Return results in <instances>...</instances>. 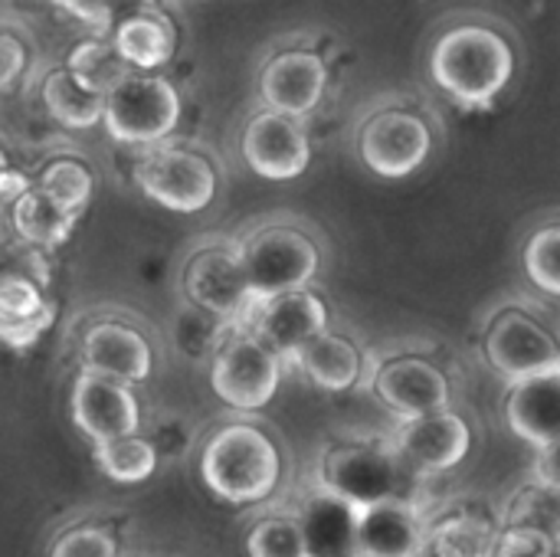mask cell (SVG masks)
I'll list each match as a JSON object with an SVG mask.
<instances>
[{"label":"cell","instance_id":"1","mask_svg":"<svg viewBox=\"0 0 560 557\" xmlns=\"http://www.w3.org/2000/svg\"><path fill=\"white\" fill-rule=\"evenodd\" d=\"M430 76L440 92L466 108H492L515 79L512 39L486 23H456L430 49Z\"/></svg>","mask_w":560,"mask_h":557},{"label":"cell","instance_id":"2","mask_svg":"<svg viewBox=\"0 0 560 557\" xmlns=\"http://www.w3.org/2000/svg\"><path fill=\"white\" fill-rule=\"evenodd\" d=\"M207 489L230 506H256L269 499L282 479L276 443L253 423L220 427L200 456Z\"/></svg>","mask_w":560,"mask_h":557},{"label":"cell","instance_id":"3","mask_svg":"<svg viewBox=\"0 0 560 557\" xmlns=\"http://www.w3.org/2000/svg\"><path fill=\"white\" fill-rule=\"evenodd\" d=\"M180 92L158 72L128 69L102 95V125L112 141L131 148H151L167 141L180 125Z\"/></svg>","mask_w":560,"mask_h":557},{"label":"cell","instance_id":"4","mask_svg":"<svg viewBox=\"0 0 560 557\" xmlns=\"http://www.w3.org/2000/svg\"><path fill=\"white\" fill-rule=\"evenodd\" d=\"M233 243L253 299L312 286L322 269V246L292 223H266Z\"/></svg>","mask_w":560,"mask_h":557},{"label":"cell","instance_id":"5","mask_svg":"<svg viewBox=\"0 0 560 557\" xmlns=\"http://www.w3.org/2000/svg\"><path fill=\"white\" fill-rule=\"evenodd\" d=\"M417 479L390 443H341L322 456V489L345 499L354 512L390 499L410 502Z\"/></svg>","mask_w":560,"mask_h":557},{"label":"cell","instance_id":"6","mask_svg":"<svg viewBox=\"0 0 560 557\" xmlns=\"http://www.w3.org/2000/svg\"><path fill=\"white\" fill-rule=\"evenodd\" d=\"M282 358L246 325H226L210 355V387L233 410H262L282 384Z\"/></svg>","mask_w":560,"mask_h":557},{"label":"cell","instance_id":"7","mask_svg":"<svg viewBox=\"0 0 560 557\" xmlns=\"http://www.w3.org/2000/svg\"><path fill=\"white\" fill-rule=\"evenodd\" d=\"M135 181L144 197L171 213H200L213 204L220 177L213 161L187 144L158 141L141 151Z\"/></svg>","mask_w":560,"mask_h":557},{"label":"cell","instance_id":"8","mask_svg":"<svg viewBox=\"0 0 560 557\" xmlns=\"http://www.w3.org/2000/svg\"><path fill=\"white\" fill-rule=\"evenodd\" d=\"M358 154L377 177H410L433 154V128L413 108L371 112L358 131Z\"/></svg>","mask_w":560,"mask_h":557},{"label":"cell","instance_id":"9","mask_svg":"<svg viewBox=\"0 0 560 557\" xmlns=\"http://www.w3.org/2000/svg\"><path fill=\"white\" fill-rule=\"evenodd\" d=\"M486 361L502 381H522L535 374L560 371L555 332L525 309H502L486 328Z\"/></svg>","mask_w":560,"mask_h":557},{"label":"cell","instance_id":"10","mask_svg":"<svg viewBox=\"0 0 560 557\" xmlns=\"http://www.w3.org/2000/svg\"><path fill=\"white\" fill-rule=\"evenodd\" d=\"M328 322H331V312L325 299L312 292L308 286H302V289H289L279 295L253 299L243 322L236 325H246L259 341H266L282 358V364H292L302 345H308L318 332H325Z\"/></svg>","mask_w":560,"mask_h":557},{"label":"cell","instance_id":"11","mask_svg":"<svg viewBox=\"0 0 560 557\" xmlns=\"http://www.w3.org/2000/svg\"><path fill=\"white\" fill-rule=\"evenodd\" d=\"M184 299L226 325L243 322L253 295L240 269L236 243H203L197 246L180 272Z\"/></svg>","mask_w":560,"mask_h":557},{"label":"cell","instance_id":"12","mask_svg":"<svg viewBox=\"0 0 560 557\" xmlns=\"http://www.w3.org/2000/svg\"><path fill=\"white\" fill-rule=\"evenodd\" d=\"M240 151L249 171L266 181H295L312 164V141L302 118L272 108H262L246 121L240 135Z\"/></svg>","mask_w":560,"mask_h":557},{"label":"cell","instance_id":"13","mask_svg":"<svg viewBox=\"0 0 560 557\" xmlns=\"http://www.w3.org/2000/svg\"><path fill=\"white\" fill-rule=\"evenodd\" d=\"M390 446L420 479H427L456 469L469 456L472 430L459 414L443 407L400 420V430L394 433Z\"/></svg>","mask_w":560,"mask_h":557},{"label":"cell","instance_id":"14","mask_svg":"<svg viewBox=\"0 0 560 557\" xmlns=\"http://www.w3.org/2000/svg\"><path fill=\"white\" fill-rule=\"evenodd\" d=\"M328 92V62L315 49H282L259 72V98L266 108L308 118Z\"/></svg>","mask_w":560,"mask_h":557},{"label":"cell","instance_id":"15","mask_svg":"<svg viewBox=\"0 0 560 557\" xmlns=\"http://www.w3.org/2000/svg\"><path fill=\"white\" fill-rule=\"evenodd\" d=\"M72 420L92 443L141 430V404L131 384L82 371L72 384Z\"/></svg>","mask_w":560,"mask_h":557},{"label":"cell","instance_id":"16","mask_svg":"<svg viewBox=\"0 0 560 557\" xmlns=\"http://www.w3.org/2000/svg\"><path fill=\"white\" fill-rule=\"evenodd\" d=\"M79 358H82V371L115 378L125 384L148 381L154 368L151 341L141 335V328L121 318H98L85 325L82 341H79Z\"/></svg>","mask_w":560,"mask_h":557},{"label":"cell","instance_id":"17","mask_svg":"<svg viewBox=\"0 0 560 557\" xmlns=\"http://www.w3.org/2000/svg\"><path fill=\"white\" fill-rule=\"evenodd\" d=\"M374 394L377 401L400 420L430 414V410H443L450 407V378L443 374V368H436L427 358L417 355H400L384 361L374 371Z\"/></svg>","mask_w":560,"mask_h":557},{"label":"cell","instance_id":"18","mask_svg":"<svg viewBox=\"0 0 560 557\" xmlns=\"http://www.w3.org/2000/svg\"><path fill=\"white\" fill-rule=\"evenodd\" d=\"M505 420L518 440L535 450L558 446L560 440V371L512 381L505 397Z\"/></svg>","mask_w":560,"mask_h":557},{"label":"cell","instance_id":"19","mask_svg":"<svg viewBox=\"0 0 560 557\" xmlns=\"http://www.w3.org/2000/svg\"><path fill=\"white\" fill-rule=\"evenodd\" d=\"M354 542L358 557H417L423 545V525L410 502L390 499L358 509Z\"/></svg>","mask_w":560,"mask_h":557},{"label":"cell","instance_id":"20","mask_svg":"<svg viewBox=\"0 0 560 557\" xmlns=\"http://www.w3.org/2000/svg\"><path fill=\"white\" fill-rule=\"evenodd\" d=\"M108 43L115 46V53L121 56V62L128 69H141V72H154V69L167 66L177 49L171 20L161 10H154L151 3L121 16L108 30Z\"/></svg>","mask_w":560,"mask_h":557},{"label":"cell","instance_id":"21","mask_svg":"<svg viewBox=\"0 0 560 557\" xmlns=\"http://www.w3.org/2000/svg\"><path fill=\"white\" fill-rule=\"evenodd\" d=\"M295 522L302 529L308 557H358V542H354L358 512L345 499L322 489L305 502Z\"/></svg>","mask_w":560,"mask_h":557},{"label":"cell","instance_id":"22","mask_svg":"<svg viewBox=\"0 0 560 557\" xmlns=\"http://www.w3.org/2000/svg\"><path fill=\"white\" fill-rule=\"evenodd\" d=\"M82 213L62 207L59 200H52L46 190H39L36 184H30L13 204H10V230L13 240L33 250H52L62 246Z\"/></svg>","mask_w":560,"mask_h":557},{"label":"cell","instance_id":"23","mask_svg":"<svg viewBox=\"0 0 560 557\" xmlns=\"http://www.w3.org/2000/svg\"><path fill=\"white\" fill-rule=\"evenodd\" d=\"M292 364L315 387L335 391V394L338 391H351L361 381V374H364V355H361V348L351 338H345V335H338L331 328L318 332L308 345H302V351L295 355Z\"/></svg>","mask_w":560,"mask_h":557},{"label":"cell","instance_id":"24","mask_svg":"<svg viewBox=\"0 0 560 557\" xmlns=\"http://www.w3.org/2000/svg\"><path fill=\"white\" fill-rule=\"evenodd\" d=\"M102 95L98 89L85 85L75 72H69L66 66L62 69H52L46 79H43V89H39V98H43V108L52 121H59L62 128H92L102 121Z\"/></svg>","mask_w":560,"mask_h":557},{"label":"cell","instance_id":"25","mask_svg":"<svg viewBox=\"0 0 560 557\" xmlns=\"http://www.w3.org/2000/svg\"><path fill=\"white\" fill-rule=\"evenodd\" d=\"M495 542L499 535L489 522L476 515H453L423 535L417 557H492Z\"/></svg>","mask_w":560,"mask_h":557},{"label":"cell","instance_id":"26","mask_svg":"<svg viewBox=\"0 0 560 557\" xmlns=\"http://www.w3.org/2000/svg\"><path fill=\"white\" fill-rule=\"evenodd\" d=\"M92 456L98 463V469L112 479V483H144L154 466H158V450L151 440H144L141 433H128V437H115L105 443H92Z\"/></svg>","mask_w":560,"mask_h":557},{"label":"cell","instance_id":"27","mask_svg":"<svg viewBox=\"0 0 560 557\" xmlns=\"http://www.w3.org/2000/svg\"><path fill=\"white\" fill-rule=\"evenodd\" d=\"M39 190H46L52 200H59L62 207L82 213L92 200V190H95V174L89 171V164H82V158H72V154H62V158H52L33 181Z\"/></svg>","mask_w":560,"mask_h":557},{"label":"cell","instance_id":"28","mask_svg":"<svg viewBox=\"0 0 560 557\" xmlns=\"http://www.w3.org/2000/svg\"><path fill=\"white\" fill-rule=\"evenodd\" d=\"M66 69L75 72L85 85H92L98 92L112 89L128 72V66L121 62V56L115 53V46L108 43V36H92V39L75 43L69 49Z\"/></svg>","mask_w":560,"mask_h":557},{"label":"cell","instance_id":"29","mask_svg":"<svg viewBox=\"0 0 560 557\" xmlns=\"http://www.w3.org/2000/svg\"><path fill=\"white\" fill-rule=\"evenodd\" d=\"M560 227L558 223H545L541 230H535L525 243V272L532 279V286L545 295H558L560 292Z\"/></svg>","mask_w":560,"mask_h":557},{"label":"cell","instance_id":"30","mask_svg":"<svg viewBox=\"0 0 560 557\" xmlns=\"http://www.w3.org/2000/svg\"><path fill=\"white\" fill-rule=\"evenodd\" d=\"M223 328H226V322H220L217 315H210V312H203V309H197V305L187 302L177 312V322H174V345H177L180 355H187V358L197 361V358L213 355Z\"/></svg>","mask_w":560,"mask_h":557},{"label":"cell","instance_id":"31","mask_svg":"<svg viewBox=\"0 0 560 557\" xmlns=\"http://www.w3.org/2000/svg\"><path fill=\"white\" fill-rule=\"evenodd\" d=\"M46 282L26 269H16L10 263H0V312L7 315H36L49 309Z\"/></svg>","mask_w":560,"mask_h":557},{"label":"cell","instance_id":"32","mask_svg":"<svg viewBox=\"0 0 560 557\" xmlns=\"http://www.w3.org/2000/svg\"><path fill=\"white\" fill-rule=\"evenodd\" d=\"M249 557H308L295 519H266L246 538Z\"/></svg>","mask_w":560,"mask_h":557},{"label":"cell","instance_id":"33","mask_svg":"<svg viewBox=\"0 0 560 557\" xmlns=\"http://www.w3.org/2000/svg\"><path fill=\"white\" fill-rule=\"evenodd\" d=\"M151 0H52V7H59L62 13H69L72 20L92 26L98 36H108V30L128 16L131 10L148 7Z\"/></svg>","mask_w":560,"mask_h":557},{"label":"cell","instance_id":"34","mask_svg":"<svg viewBox=\"0 0 560 557\" xmlns=\"http://www.w3.org/2000/svg\"><path fill=\"white\" fill-rule=\"evenodd\" d=\"M49 557H118V542L105 529L79 525L56 538Z\"/></svg>","mask_w":560,"mask_h":557},{"label":"cell","instance_id":"35","mask_svg":"<svg viewBox=\"0 0 560 557\" xmlns=\"http://www.w3.org/2000/svg\"><path fill=\"white\" fill-rule=\"evenodd\" d=\"M56 318V305L36 312V315H7L0 312V345L13 348V351H26L33 348L52 325Z\"/></svg>","mask_w":560,"mask_h":557},{"label":"cell","instance_id":"36","mask_svg":"<svg viewBox=\"0 0 560 557\" xmlns=\"http://www.w3.org/2000/svg\"><path fill=\"white\" fill-rule=\"evenodd\" d=\"M492 557H558V538L538 529H505Z\"/></svg>","mask_w":560,"mask_h":557},{"label":"cell","instance_id":"37","mask_svg":"<svg viewBox=\"0 0 560 557\" xmlns=\"http://www.w3.org/2000/svg\"><path fill=\"white\" fill-rule=\"evenodd\" d=\"M26 62H30L26 43L16 33L0 30V92H7L26 72Z\"/></svg>","mask_w":560,"mask_h":557},{"label":"cell","instance_id":"38","mask_svg":"<svg viewBox=\"0 0 560 557\" xmlns=\"http://www.w3.org/2000/svg\"><path fill=\"white\" fill-rule=\"evenodd\" d=\"M538 453V469H535V483L545 489H558V446H545L535 450Z\"/></svg>","mask_w":560,"mask_h":557},{"label":"cell","instance_id":"39","mask_svg":"<svg viewBox=\"0 0 560 557\" xmlns=\"http://www.w3.org/2000/svg\"><path fill=\"white\" fill-rule=\"evenodd\" d=\"M30 184H33V181H30L23 171H16L13 164H10V167H3V171H0V200L13 204V200L30 187Z\"/></svg>","mask_w":560,"mask_h":557},{"label":"cell","instance_id":"40","mask_svg":"<svg viewBox=\"0 0 560 557\" xmlns=\"http://www.w3.org/2000/svg\"><path fill=\"white\" fill-rule=\"evenodd\" d=\"M3 167H10V158H7V151L0 148V171H3Z\"/></svg>","mask_w":560,"mask_h":557}]
</instances>
